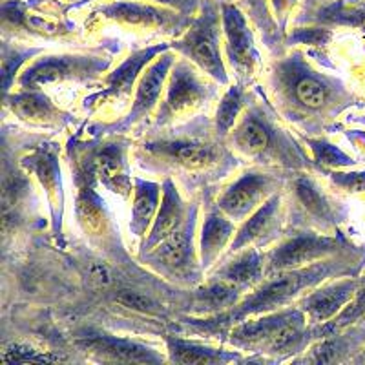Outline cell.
Returning <instances> with one entry per match:
<instances>
[{"instance_id":"cell-1","label":"cell","mask_w":365,"mask_h":365,"mask_svg":"<svg viewBox=\"0 0 365 365\" xmlns=\"http://www.w3.org/2000/svg\"><path fill=\"white\" fill-rule=\"evenodd\" d=\"M135 158L150 170L194 178L212 174L223 178L236 165V159L230 150L223 146L221 139L210 141L201 137H168L145 141L137 148Z\"/></svg>"},{"instance_id":"cell-2","label":"cell","mask_w":365,"mask_h":365,"mask_svg":"<svg viewBox=\"0 0 365 365\" xmlns=\"http://www.w3.org/2000/svg\"><path fill=\"white\" fill-rule=\"evenodd\" d=\"M307 314L302 309H279L269 314L241 319L228 329L227 341L241 351L287 356L299 353L309 341Z\"/></svg>"},{"instance_id":"cell-3","label":"cell","mask_w":365,"mask_h":365,"mask_svg":"<svg viewBox=\"0 0 365 365\" xmlns=\"http://www.w3.org/2000/svg\"><path fill=\"white\" fill-rule=\"evenodd\" d=\"M227 141L236 154L259 165L272 168H278V165L291 168L302 165L299 150L262 106L247 108L228 133Z\"/></svg>"},{"instance_id":"cell-4","label":"cell","mask_w":365,"mask_h":365,"mask_svg":"<svg viewBox=\"0 0 365 365\" xmlns=\"http://www.w3.org/2000/svg\"><path fill=\"white\" fill-rule=\"evenodd\" d=\"M221 6L214 0H201L200 15L192 19L185 34L172 44V50L181 53L216 83L228 84L227 66L221 53Z\"/></svg>"},{"instance_id":"cell-5","label":"cell","mask_w":365,"mask_h":365,"mask_svg":"<svg viewBox=\"0 0 365 365\" xmlns=\"http://www.w3.org/2000/svg\"><path fill=\"white\" fill-rule=\"evenodd\" d=\"M270 90L274 104L285 112H319L329 103V86L314 71L309 70L299 55H292L274 64L270 71Z\"/></svg>"},{"instance_id":"cell-6","label":"cell","mask_w":365,"mask_h":365,"mask_svg":"<svg viewBox=\"0 0 365 365\" xmlns=\"http://www.w3.org/2000/svg\"><path fill=\"white\" fill-rule=\"evenodd\" d=\"M195 225H197V207L192 205L182 227L163 240L150 252L139 256V259L152 267L158 274H163L165 278L187 285L197 283L203 274V267H201L200 252L194 245Z\"/></svg>"},{"instance_id":"cell-7","label":"cell","mask_w":365,"mask_h":365,"mask_svg":"<svg viewBox=\"0 0 365 365\" xmlns=\"http://www.w3.org/2000/svg\"><path fill=\"white\" fill-rule=\"evenodd\" d=\"M201 73L203 71L187 58L174 63L155 113V128L192 115L214 97V86Z\"/></svg>"},{"instance_id":"cell-8","label":"cell","mask_w":365,"mask_h":365,"mask_svg":"<svg viewBox=\"0 0 365 365\" xmlns=\"http://www.w3.org/2000/svg\"><path fill=\"white\" fill-rule=\"evenodd\" d=\"M73 170L75 216L83 232L97 245H110L113 240V223L106 203L97 192V175L93 165V150H81L75 154Z\"/></svg>"},{"instance_id":"cell-9","label":"cell","mask_w":365,"mask_h":365,"mask_svg":"<svg viewBox=\"0 0 365 365\" xmlns=\"http://www.w3.org/2000/svg\"><path fill=\"white\" fill-rule=\"evenodd\" d=\"M110 57L103 55H46L24 68L17 84L22 90H41L48 84L91 83L108 70Z\"/></svg>"},{"instance_id":"cell-10","label":"cell","mask_w":365,"mask_h":365,"mask_svg":"<svg viewBox=\"0 0 365 365\" xmlns=\"http://www.w3.org/2000/svg\"><path fill=\"white\" fill-rule=\"evenodd\" d=\"M97 13L119 24L152 29L168 35H182L192 22V17L182 15L178 9L152 4V2H139V0H113L101 6Z\"/></svg>"},{"instance_id":"cell-11","label":"cell","mask_w":365,"mask_h":365,"mask_svg":"<svg viewBox=\"0 0 365 365\" xmlns=\"http://www.w3.org/2000/svg\"><path fill=\"white\" fill-rule=\"evenodd\" d=\"M221 24H223L225 53L228 63L236 71L237 83L245 84L256 75L259 66V51L256 48L252 28L247 15L236 4L220 2Z\"/></svg>"},{"instance_id":"cell-12","label":"cell","mask_w":365,"mask_h":365,"mask_svg":"<svg viewBox=\"0 0 365 365\" xmlns=\"http://www.w3.org/2000/svg\"><path fill=\"white\" fill-rule=\"evenodd\" d=\"M282 185L283 181L278 174L257 170L245 172L221 194L216 205L234 223H241L274 194H278Z\"/></svg>"},{"instance_id":"cell-13","label":"cell","mask_w":365,"mask_h":365,"mask_svg":"<svg viewBox=\"0 0 365 365\" xmlns=\"http://www.w3.org/2000/svg\"><path fill=\"white\" fill-rule=\"evenodd\" d=\"M170 48L172 44H155L133 51L112 73L104 77L103 90L93 93V96L86 97V101H84L86 110H99L103 106H106V104L123 103V101L128 99L132 96V91H135L137 81L143 75L145 68L154 58L165 53L166 50H170Z\"/></svg>"},{"instance_id":"cell-14","label":"cell","mask_w":365,"mask_h":365,"mask_svg":"<svg viewBox=\"0 0 365 365\" xmlns=\"http://www.w3.org/2000/svg\"><path fill=\"white\" fill-rule=\"evenodd\" d=\"M170 50H166L165 53L159 55L158 58H154V61L145 68L143 75L139 77V81H137L135 91H133V103L128 115H126L125 119H120L119 123L110 125V132H126V130L139 125V123L145 120L146 117L152 115V112L158 108L159 103H161L163 99V93H165L168 75H170L172 66H174L175 63V57Z\"/></svg>"},{"instance_id":"cell-15","label":"cell","mask_w":365,"mask_h":365,"mask_svg":"<svg viewBox=\"0 0 365 365\" xmlns=\"http://www.w3.org/2000/svg\"><path fill=\"white\" fill-rule=\"evenodd\" d=\"M338 250V241L332 237L312 236V234H298L287 237L276 249L265 254V278L270 274L282 270L302 269L322 262Z\"/></svg>"},{"instance_id":"cell-16","label":"cell","mask_w":365,"mask_h":365,"mask_svg":"<svg viewBox=\"0 0 365 365\" xmlns=\"http://www.w3.org/2000/svg\"><path fill=\"white\" fill-rule=\"evenodd\" d=\"M75 347L99 361H123V364H161L165 358L145 344L130 338L112 336L103 332H88L75 340Z\"/></svg>"},{"instance_id":"cell-17","label":"cell","mask_w":365,"mask_h":365,"mask_svg":"<svg viewBox=\"0 0 365 365\" xmlns=\"http://www.w3.org/2000/svg\"><path fill=\"white\" fill-rule=\"evenodd\" d=\"M22 168L34 174L41 187L46 192V200L50 203L53 232L61 230L64 210V192L63 178H61V165H58L57 150L50 145H42L35 148L31 154L26 155L21 161Z\"/></svg>"},{"instance_id":"cell-18","label":"cell","mask_w":365,"mask_h":365,"mask_svg":"<svg viewBox=\"0 0 365 365\" xmlns=\"http://www.w3.org/2000/svg\"><path fill=\"white\" fill-rule=\"evenodd\" d=\"M97 181L106 190L130 200L133 194V178L128 165V145L126 141H110L93 148Z\"/></svg>"},{"instance_id":"cell-19","label":"cell","mask_w":365,"mask_h":365,"mask_svg":"<svg viewBox=\"0 0 365 365\" xmlns=\"http://www.w3.org/2000/svg\"><path fill=\"white\" fill-rule=\"evenodd\" d=\"M279 205H282V197H279V194H274L245 221H241V227L236 230L232 243L227 249V252L221 256V259L243 249H250V247L262 249V245H265L267 241L274 236V232L278 230Z\"/></svg>"},{"instance_id":"cell-20","label":"cell","mask_w":365,"mask_h":365,"mask_svg":"<svg viewBox=\"0 0 365 365\" xmlns=\"http://www.w3.org/2000/svg\"><path fill=\"white\" fill-rule=\"evenodd\" d=\"M188 212H190V207L185 203V200H182L181 194H179L174 179L166 178L165 181H163V197L161 205H159L158 216H155L154 223H152L145 241H143L139 256L150 252V250L154 249V247H158L163 240H166L170 234L179 230V228L182 227V223L187 221Z\"/></svg>"},{"instance_id":"cell-21","label":"cell","mask_w":365,"mask_h":365,"mask_svg":"<svg viewBox=\"0 0 365 365\" xmlns=\"http://www.w3.org/2000/svg\"><path fill=\"white\" fill-rule=\"evenodd\" d=\"M6 106L15 117L37 126H63L70 117L57 108L41 90H22L6 96Z\"/></svg>"},{"instance_id":"cell-22","label":"cell","mask_w":365,"mask_h":365,"mask_svg":"<svg viewBox=\"0 0 365 365\" xmlns=\"http://www.w3.org/2000/svg\"><path fill=\"white\" fill-rule=\"evenodd\" d=\"M236 223L220 210L217 205H212L205 216L200 240V259L203 270L212 269L221 259L236 236Z\"/></svg>"},{"instance_id":"cell-23","label":"cell","mask_w":365,"mask_h":365,"mask_svg":"<svg viewBox=\"0 0 365 365\" xmlns=\"http://www.w3.org/2000/svg\"><path fill=\"white\" fill-rule=\"evenodd\" d=\"M220 269L214 272V278L234 283L241 291L254 289L265 278V254L256 247L243 249L232 256L221 259Z\"/></svg>"},{"instance_id":"cell-24","label":"cell","mask_w":365,"mask_h":365,"mask_svg":"<svg viewBox=\"0 0 365 365\" xmlns=\"http://www.w3.org/2000/svg\"><path fill=\"white\" fill-rule=\"evenodd\" d=\"M356 287L358 283L351 282V279L324 287V289L305 296L299 309L307 314V319H311L312 324H325L344 311L345 305L353 298Z\"/></svg>"},{"instance_id":"cell-25","label":"cell","mask_w":365,"mask_h":365,"mask_svg":"<svg viewBox=\"0 0 365 365\" xmlns=\"http://www.w3.org/2000/svg\"><path fill=\"white\" fill-rule=\"evenodd\" d=\"M163 197V185L155 181H146L133 178V201L132 217H130V234L135 237H145L158 216Z\"/></svg>"},{"instance_id":"cell-26","label":"cell","mask_w":365,"mask_h":365,"mask_svg":"<svg viewBox=\"0 0 365 365\" xmlns=\"http://www.w3.org/2000/svg\"><path fill=\"white\" fill-rule=\"evenodd\" d=\"M166 353L168 360L175 364H228V361H241L243 358L232 351H223V349L208 347L194 340H185V338L165 336Z\"/></svg>"},{"instance_id":"cell-27","label":"cell","mask_w":365,"mask_h":365,"mask_svg":"<svg viewBox=\"0 0 365 365\" xmlns=\"http://www.w3.org/2000/svg\"><path fill=\"white\" fill-rule=\"evenodd\" d=\"M243 298V291L234 283L221 278H212L192 292L194 312L200 316H214L232 309Z\"/></svg>"},{"instance_id":"cell-28","label":"cell","mask_w":365,"mask_h":365,"mask_svg":"<svg viewBox=\"0 0 365 365\" xmlns=\"http://www.w3.org/2000/svg\"><path fill=\"white\" fill-rule=\"evenodd\" d=\"M247 104V93L243 90V84H232L228 88L227 93L221 97L220 106L216 112V120H214V128H216L217 139L225 141L228 133L232 132L234 125H236L240 117L245 112Z\"/></svg>"},{"instance_id":"cell-29","label":"cell","mask_w":365,"mask_h":365,"mask_svg":"<svg viewBox=\"0 0 365 365\" xmlns=\"http://www.w3.org/2000/svg\"><path fill=\"white\" fill-rule=\"evenodd\" d=\"M292 194L303 207V210L309 212L311 216H316L318 220H327L331 216V207H329L325 195L305 175H299L292 181Z\"/></svg>"},{"instance_id":"cell-30","label":"cell","mask_w":365,"mask_h":365,"mask_svg":"<svg viewBox=\"0 0 365 365\" xmlns=\"http://www.w3.org/2000/svg\"><path fill=\"white\" fill-rule=\"evenodd\" d=\"M41 51V48H21V46L9 48L8 44L2 46V86H4L6 96L9 93L11 84H15V75L21 70L22 64L26 61H31Z\"/></svg>"},{"instance_id":"cell-31","label":"cell","mask_w":365,"mask_h":365,"mask_svg":"<svg viewBox=\"0 0 365 365\" xmlns=\"http://www.w3.org/2000/svg\"><path fill=\"white\" fill-rule=\"evenodd\" d=\"M112 302L119 305L120 309H126L130 312H137V314L145 316H159L161 314V307L150 294H145L135 289H117L112 294Z\"/></svg>"},{"instance_id":"cell-32","label":"cell","mask_w":365,"mask_h":365,"mask_svg":"<svg viewBox=\"0 0 365 365\" xmlns=\"http://www.w3.org/2000/svg\"><path fill=\"white\" fill-rule=\"evenodd\" d=\"M307 145L311 146L312 155L316 161L324 166H331V168H341V166H349L353 163V159L345 155L340 148L327 141H316V139H307Z\"/></svg>"},{"instance_id":"cell-33","label":"cell","mask_w":365,"mask_h":365,"mask_svg":"<svg viewBox=\"0 0 365 365\" xmlns=\"http://www.w3.org/2000/svg\"><path fill=\"white\" fill-rule=\"evenodd\" d=\"M247 8H249V15L252 19L254 24L262 29L263 37H265L267 46H272V38L278 37V29H276V24H274L272 17L269 13V4L267 0H245Z\"/></svg>"},{"instance_id":"cell-34","label":"cell","mask_w":365,"mask_h":365,"mask_svg":"<svg viewBox=\"0 0 365 365\" xmlns=\"http://www.w3.org/2000/svg\"><path fill=\"white\" fill-rule=\"evenodd\" d=\"M319 22H331V24H344L358 28L365 34V6L360 8H331L319 13Z\"/></svg>"},{"instance_id":"cell-35","label":"cell","mask_w":365,"mask_h":365,"mask_svg":"<svg viewBox=\"0 0 365 365\" xmlns=\"http://www.w3.org/2000/svg\"><path fill=\"white\" fill-rule=\"evenodd\" d=\"M63 360L61 356L46 354L41 351H35L34 347L28 345L13 344L11 347H6L2 353V361H58Z\"/></svg>"},{"instance_id":"cell-36","label":"cell","mask_w":365,"mask_h":365,"mask_svg":"<svg viewBox=\"0 0 365 365\" xmlns=\"http://www.w3.org/2000/svg\"><path fill=\"white\" fill-rule=\"evenodd\" d=\"M341 349H344L341 340L327 338V340L319 341L318 345H314L311 349V356H305V361H312V364H332L341 354Z\"/></svg>"},{"instance_id":"cell-37","label":"cell","mask_w":365,"mask_h":365,"mask_svg":"<svg viewBox=\"0 0 365 365\" xmlns=\"http://www.w3.org/2000/svg\"><path fill=\"white\" fill-rule=\"evenodd\" d=\"M361 316H365V289L364 291L358 292L356 298H354V302L347 303V307H345L344 311H341L340 314L334 318V322H332V324L325 325V329H327V331H331V329L341 327V325L351 324V322L361 318Z\"/></svg>"},{"instance_id":"cell-38","label":"cell","mask_w":365,"mask_h":365,"mask_svg":"<svg viewBox=\"0 0 365 365\" xmlns=\"http://www.w3.org/2000/svg\"><path fill=\"white\" fill-rule=\"evenodd\" d=\"M88 282L97 289H110L115 285V274H113L112 267L104 262H91L86 267Z\"/></svg>"},{"instance_id":"cell-39","label":"cell","mask_w":365,"mask_h":365,"mask_svg":"<svg viewBox=\"0 0 365 365\" xmlns=\"http://www.w3.org/2000/svg\"><path fill=\"white\" fill-rule=\"evenodd\" d=\"M331 41V31L319 28H309V29H296L291 35L289 42L292 44H311V46H322L327 44Z\"/></svg>"},{"instance_id":"cell-40","label":"cell","mask_w":365,"mask_h":365,"mask_svg":"<svg viewBox=\"0 0 365 365\" xmlns=\"http://www.w3.org/2000/svg\"><path fill=\"white\" fill-rule=\"evenodd\" d=\"M332 181L344 190L360 194L365 192V172H351V174H341V172H332Z\"/></svg>"},{"instance_id":"cell-41","label":"cell","mask_w":365,"mask_h":365,"mask_svg":"<svg viewBox=\"0 0 365 365\" xmlns=\"http://www.w3.org/2000/svg\"><path fill=\"white\" fill-rule=\"evenodd\" d=\"M148 2H155V4L166 6V8L178 9V11H181L182 15H188V17H192L197 6H200V0H148Z\"/></svg>"}]
</instances>
